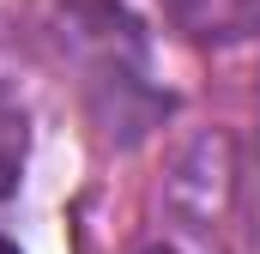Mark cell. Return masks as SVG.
<instances>
[{"instance_id": "7a4b0ae2", "label": "cell", "mask_w": 260, "mask_h": 254, "mask_svg": "<svg viewBox=\"0 0 260 254\" xmlns=\"http://www.w3.org/2000/svg\"><path fill=\"white\" fill-rule=\"evenodd\" d=\"M18 170H24V115H18V103L0 91V200L18 188Z\"/></svg>"}, {"instance_id": "6da1fadb", "label": "cell", "mask_w": 260, "mask_h": 254, "mask_svg": "<svg viewBox=\"0 0 260 254\" xmlns=\"http://www.w3.org/2000/svg\"><path fill=\"white\" fill-rule=\"evenodd\" d=\"M164 18L194 49H236L260 37V0H164Z\"/></svg>"}, {"instance_id": "277c9868", "label": "cell", "mask_w": 260, "mask_h": 254, "mask_svg": "<svg viewBox=\"0 0 260 254\" xmlns=\"http://www.w3.org/2000/svg\"><path fill=\"white\" fill-rule=\"evenodd\" d=\"M145 254H176V248H145Z\"/></svg>"}, {"instance_id": "3957f363", "label": "cell", "mask_w": 260, "mask_h": 254, "mask_svg": "<svg viewBox=\"0 0 260 254\" xmlns=\"http://www.w3.org/2000/svg\"><path fill=\"white\" fill-rule=\"evenodd\" d=\"M0 254H18V248H12V242H6V236H0Z\"/></svg>"}]
</instances>
